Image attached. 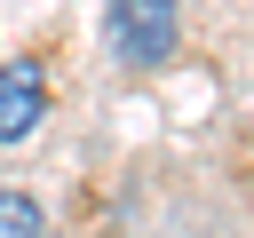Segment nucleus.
<instances>
[{
	"mask_svg": "<svg viewBox=\"0 0 254 238\" xmlns=\"http://www.w3.org/2000/svg\"><path fill=\"white\" fill-rule=\"evenodd\" d=\"M183 48V8L175 0H111V56L127 71H159Z\"/></svg>",
	"mask_w": 254,
	"mask_h": 238,
	"instance_id": "obj_1",
	"label": "nucleus"
},
{
	"mask_svg": "<svg viewBox=\"0 0 254 238\" xmlns=\"http://www.w3.org/2000/svg\"><path fill=\"white\" fill-rule=\"evenodd\" d=\"M40 111H48V79H40V63H0V143H16V135H32L40 127Z\"/></svg>",
	"mask_w": 254,
	"mask_h": 238,
	"instance_id": "obj_2",
	"label": "nucleus"
},
{
	"mask_svg": "<svg viewBox=\"0 0 254 238\" xmlns=\"http://www.w3.org/2000/svg\"><path fill=\"white\" fill-rule=\"evenodd\" d=\"M0 238H40V206L24 190H0Z\"/></svg>",
	"mask_w": 254,
	"mask_h": 238,
	"instance_id": "obj_3",
	"label": "nucleus"
}]
</instances>
